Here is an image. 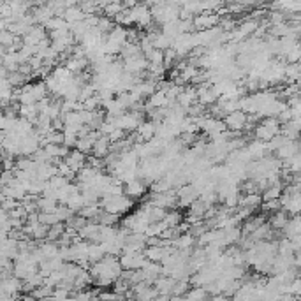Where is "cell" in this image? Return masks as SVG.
Masks as SVG:
<instances>
[{
    "instance_id": "4",
    "label": "cell",
    "mask_w": 301,
    "mask_h": 301,
    "mask_svg": "<svg viewBox=\"0 0 301 301\" xmlns=\"http://www.w3.org/2000/svg\"><path fill=\"white\" fill-rule=\"evenodd\" d=\"M131 13H132V20H134V25L139 26V28L141 26L148 28L153 23V14L146 4H138L134 9H131Z\"/></svg>"
},
{
    "instance_id": "15",
    "label": "cell",
    "mask_w": 301,
    "mask_h": 301,
    "mask_svg": "<svg viewBox=\"0 0 301 301\" xmlns=\"http://www.w3.org/2000/svg\"><path fill=\"white\" fill-rule=\"evenodd\" d=\"M196 243V238H194L190 232H185L178 238V240L173 241V247L176 250H187V249H192V245Z\"/></svg>"
},
{
    "instance_id": "2",
    "label": "cell",
    "mask_w": 301,
    "mask_h": 301,
    "mask_svg": "<svg viewBox=\"0 0 301 301\" xmlns=\"http://www.w3.org/2000/svg\"><path fill=\"white\" fill-rule=\"evenodd\" d=\"M280 134H282V127H280L278 118H266L261 123H257L255 129H254L255 139L262 141V143H270L273 138H277Z\"/></svg>"
},
{
    "instance_id": "14",
    "label": "cell",
    "mask_w": 301,
    "mask_h": 301,
    "mask_svg": "<svg viewBox=\"0 0 301 301\" xmlns=\"http://www.w3.org/2000/svg\"><path fill=\"white\" fill-rule=\"evenodd\" d=\"M104 257H106V252L102 249V245L90 243V247H88V261H90V264H95V262L102 261Z\"/></svg>"
},
{
    "instance_id": "17",
    "label": "cell",
    "mask_w": 301,
    "mask_h": 301,
    "mask_svg": "<svg viewBox=\"0 0 301 301\" xmlns=\"http://www.w3.org/2000/svg\"><path fill=\"white\" fill-rule=\"evenodd\" d=\"M164 222L167 224V227H180L185 222V217L180 213L178 209H171V211H167Z\"/></svg>"
},
{
    "instance_id": "5",
    "label": "cell",
    "mask_w": 301,
    "mask_h": 301,
    "mask_svg": "<svg viewBox=\"0 0 301 301\" xmlns=\"http://www.w3.org/2000/svg\"><path fill=\"white\" fill-rule=\"evenodd\" d=\"M224 122H226L227 131L241 132L243 129H247V125H249V115L240 109V111H234V113L227 115Z\"/></svg>"
},
{
    "instance_id": "18",
    "label": "cell",
    "mask_w": 301,
    "mask_h": 301,
    "mask_svg": "<svg viewBox=\"0 0 301 301\" xmlns=\"http://www.w3.org/2000/svg\"><path fill=\"white\" fill-rule=\"evenodd\" d=\"M97 222L100 224V226H111L113 227V224H118L120 222V215H113V213H108V211H100L99 218H97Z\"/></svg>"
},
{
    "instance_id": "13",
    "label": "cell",
    "mask_w": 301,
    "mask_h": 301,
    "mask_svg": "<svg viewBox=\"0 0 301 301\" xmlns=\"http://www.w3.org/2000/svg\"><path fill=\"white\" fill-rule=\"evenodd\" d=\"M166 250L167 249H164V247H146L144 255H146L148 261L162 264V261H164V257H166Z\"/></svg>"
},
{
    "instance_id": "3",
    "label": "cell",
    "mask_w": 301,
    "mask_h": 301,
    "mask_svg": "<svg viewBox=\"0 0 301 301\" xmlns=\"http://www.w3.org/2000/svg\"><path fill=\"white\" fill-rule=\"evenodd\" d=\"M146 255L144 252H123L120 255V264H122L123 271H139L146 264Z\"/></svg>"
},
{
    "instance_id": "6",
    "label": "cell",
    "mask_w": 301,
    "mask_h": 301,
    "mask_svg": "<svg viewBox=\"0 0 301 301\" xmlns=\"http://www.w3.org/2000/svg\"><path fill=\"white\" fill-rule=\"evenodd\" d=\"M222 18L218 16L217 13H201L197 16H194V28H197V32H205L215 28L217 23H220Z\"/></svg>"
},
{
    "instance_id": "16",
    "label": "cell",
    "mask_w": 301,
    "mask_h": 301,
    "mask_svg": "<svg viewBox=\"0 0 301 301\" xmlns=\"http://www.w3.org/2000/svg\"><path fill=\"white\" fill-rule=\"evenodd\" d=\"M282 192H284L282 184L271 185V187H268L266 190L262 192V201H264V203H268V201H277L282 197Z\"/></svg>"
},
{
    "instance_id": "10",
    "label": "cell",
    "mask_w": 301,
    "mask_h": 301,
    "mask_svg": "<svg viewBox=\"0 0 301 301\" xmlns=\"http://www.w3.org/2000/svg\"><path fill=\"white\" fill-rule=\"evenodd\" d=\"M301 152V144L300 141H289V143H285L282 148L277 152V155H278L280 161H291V159H294L298 155V153Z\"/></svg>"
},
{
    "instance_id": "9",
    "label": "cell",
    "mask_w": 301,
    "mask_h": 301,
    "mask_svg": "<svg viewBox=\"0 0 301 301\" xmlns=\"http://www.w3.org/2000/svg\"><path fill=\"white\" fill-rule=\"evenodd\" d=\"M175 285H176V280L173 278V277L161 275L157 278V282H155V285H153V287L157 289L159 296L169 298V296H173V289H175Z\"/></svg>"
},
{
    "instance_id": "23",
    "label": "cell",
    "mask_w": 301,
    "mask_h": 301,
    "mask_svg": "<svg viewBox=\"0 0 301 301\" xmlns=\"http://www.w3.org/2000/svg\"><path fill=\"white\" fill-rule=\"evenodd\" d=\"M132 301H136V300H132Z\"/></svg>"
},
{
    "instance_id": "12",
    "label": "cell",
    "mask_w": 301,
    "mask_h": 301,
    "mask_svg": "<svg viewBox=\"0 0 301 301\" xmlns=\"http://www.w3.org/2000/svg\"><path fill=\"white\" fill-rule=\"evenodd\" d=\"M268 222H270L271 229H285L287 224L291 222V218H289V213L285 209H278V211H275V213L271 215Z\"/></svg>"
},
{
    "instance_id": "7",
    "label": "cell",
    "mask_w": 301,
    "mask_h": 301,
    "mask_svg": "<svg viewBox=\"0 0 301 301\" xmlns=\"http://www.w3.org/2000/svg\"><path fill=\"white\" fill-rule=\"evenodd\" d=\"M123 188H125V196L131 197V199H141V197L146 194V190H148V185H146V182L144 180H132V182H129V184L123 185Z\"/></svg>"
},
{
    "instance_id": "22",
    "label": "cell",
    "mask_w": 301,
    "mask_h": 301,
    "mask_svg": "<svg viewBox=\"0 0 301 301\" xmlns=\"http://www.w3.org/2000/svg\"><path fill=\"white\" fill-rule=\"evenodd\" d=\"M298 182H301V173H298Z\"/></svg>"
},
{
    "instance_id": "1",
    "label": "cell",
    "mask_w": 301,
    "mask_h": 301,
    "mask_svg": "<svg viewBox=\"0 0 301 301\" xmlns=\"http://www.w3.org/2000/svg\"><path fill=\"white\" fill-rule=\"evenodd\" d=\"M122 275L123 268L120 264V257H115V255H106L102 261L95 262L90 268V277H92L93 284L99 287L115 285V282Z\"/></svg>"
},
{
    "instance_id": "20",
    "label": "cell",
    "mask_w": 301,
    "mask_h": 301,
    "mask_svg": "<svg viewBox=\"0 0 301 301\" xmlns=\"http://www.w3.org/2000/svg\"><path fill=\"white\" fill-rule=\"evenodd\" d=\"M146 60H148L150 66H164V51L161 49H152V51L146 55Z\"/></svg>"
},
{
    "instance_id": "11",
    "label": "cell",
    "mask_w": 301,
    "mask_h": 301,
    "mask_svg": "<svg viewBox=\"0 0 301 301\" xmlns=\"http://www.w3.org/2000/svg\"><path fill=\"white\" fill-rule=\"evenodd\" d=\"M111 153V141H109L108 136H100L99 139L93 144V152L92 155L97 159H106Z\"/></svg>"
},
{
    "instance_id": "19",
    "label": "cell",
    "mask_w": 301,
    "mask_h": 301,
    "mask_svg": "<svg viewBox=\"0 0 301 301\" xmlns=\"http://www.w3.org/2000/svg\"><path fill=\"white\" fill-rule=\"evenodd\" d=\"M53 293H55V289L44 284L43 287L35 289L34 293H32V296H34L37 301H46V300H48V298H51V296H53Z\"/></svg>"
},
{
    "instance_id": "8",
    "label": "cell",
    "mask_w": 301,
    "mask_h": 301,
    "mask_svg": "<svg viewBox=\"0 0 301 301\" xmlns=\"http://www.w3.org/2000/svg\"><path fill=\"white\" fill-rule=\"evenodd\" d=\"M2 294L7 296H18L23 291V280H20L18 277H9V278H2V285H0Z\"/></svg>"
},
{
    "instance_id": "21",
    "label": "cell",
    "mask_w": 301,
    "mask_h": 301,
    "mask_svg": "<svg viewBox=\"0 0 301 301\" xmlns=\"http://www.w3.org/2000/svg\"><path fill=\"white\" fill-rule=\"evenodd\" d=\"M16 39L18 37L13 32H9V30L0 32V44H2V48H11V46L16 43Z\"/></svg>"
}]
</instances>
